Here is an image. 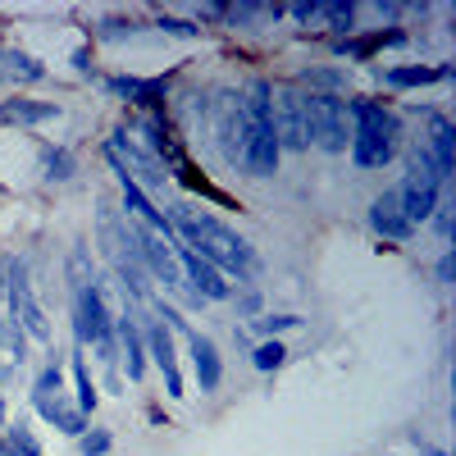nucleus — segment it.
Listing matches in <instances>:
<instances>
[{
	"label": "nucleus",
	"mask_w": 456,
	"mask_h": 456,
	"mask_svg": "<svg viewBox=\"0 0 456 456\" xmlns=\"http://www.w3.org/2000/svg\"><path fill=\"white\" fill-rule=\"evenodd\" d=\"M169 224H174V233L187 242V251H197L201 260H210L219 274H224V270H228V274H251V270H256V251H251L224 219H215L210 210L178 206V210L169 215Z\"/></svg>",
	"instance_id": "nucleus-1"
},
{
	"label": "nucleus",
	"mask_w": 456,
	"mask_h": 456,
	"mask_svg": "<svg viewBox=\"0 0 456 456\" xmlns=\"http://www.w3.org/2000/svg\"><path fill=\"white\" fill-rule=\"evenodd\" d=\"M247 105V142H242V174L247 178H274L279 174V133H274V114H270V83L251 78L242 87Z\"/></svg>",
	"instance_id": "nucleus-2"
},
{
	"label": "nucleus",
	"mask_w": 456,
	"mask_h": 456,
	"mask_svg": "<svg viewBox=\"0 0 456 456\" xmlns=\"http://www.w3.org/2000/svg\"><path fill=\"white\" fill-rule=\"evenodd\" d=\"M347 110H352V160H356V169H384L397 156V137H402L397 114L379 101H365V96L347 101Z\"/></svg>",
	"instance_id": "nucleus-3"
},
{
	"label": "nucleus",
	"mask_w": 456,
	"mask_h": 456,
	"mask_svg": "<svg viewBox=\"0 0 456 456\" xmlns=\"http://www.w3.org/2000/svg\"><path fill=\"white\" fill-rule=\"evenodd\" d=\"M73 333H78L83 347H96L101 352V365L114 370V361H119V342H114V320H110L105 288L101 283L73 292Z\"/></svg>",
	"instance_id": "nucleus-4"
},
{
	"label": "nucleus",
	"mask_w": 456,
	"mask_h": 456,
	"mask_svg": "<svg viewBox=\"0 0 456 456\" xmlns=\"http://www.w3.org/2000/svg\"><path fill=\"white\" fill-rule=\"evenodd\" d=\"M206 137L215 142L219 151V160L228 169H238L242 165V142H247V105H242V92L238 87H228L210 101L206 110Z\"/></svg>",
	"instance_id": "nucleus-5"
},
{
	"label": "nucleus",
	"mask_w": 456,
	"mask_h": 456,
	"mask_svg": "<svg viewBox=\"0 0 456 456\" xmlns=\"http://www.w3.org/2000/svg\"><path fill=\"white\" fill-rule=\"evenodd\" d=\"M311 92L283 78L270 83V114H274V133H279V151H306L311 146V114H306Z\"/></svg>",
	"instance_id": "nucleus-6"
},
{
	"label": "nucleus",
	"mask_w": 456,
	"mask_h": 456,
	"mask_svg": "<svg viewBox=\"0 0 456 456\" xmlns=\"http://www.w3.org/2000/svg\"><path fill=\"white\" fill-rule=\"evenodd\" d=\"M5 297H10V320H14L28 338H37V342H46V347H55L51 320H46L42 306H37V292H32V279H28V265H23L19 256L5 260Z\"/></svg>",
	"instance_id": "nucleus-7"
},
{
	"label": "nucleus",
	"mask_w": 456,
	"mask_h": 456,
	"mask_svg": "<svg viewBox=\"0 0 456 456\" xmlns=\"http://www.w3.org/2000/svg\"><path fill=\"white\" fill-rule=\"evenodd\" d=\"M306 114H311V142H315L320 151L338 156V151L352 146V110H347V101H342V96H333V92H311Z\"/></svg>",
	"instance_id": "nucleus-8"
},
{
	"label": "nucleus",
	"mask_w": 456,
	"mask_h": 456,
	"mask_svg": "<svg viewBox=\"0 0 456 456\" xmlns=\"http://www.w3.org/2000/svg\"><path fill=\"white\" fill-rule=\"evenodd\" d=\"M105 156H110V165H119L137 187H142V192H146V187H151V192H165V187L174 183L169 174H165V165L156 160V156H151V151H142L124 128L119 133H114L110 142H105Z\"/></svg>",
	"instance_id": "nucleus-9"
},
{
	"label": "nucleus",
	"mask_w": 456,
	"mask_h": 456,
	"mask_svg": "<svg viewBox=\"0 0 456 456\" xmlns=\"http://www.w3.org/2000/svg\"><path fill=\"white\" fill-rule=\"evenodd\" d=\"M178 270H183V288H192V301H228L233 297L228 279L215 270L210 260H201L197 251L178 247Z\"/></svg>",
	"instance_id": "nucleus-10"
},
{
	"label": "nucleus",
	"mask_w": 456,
	"mask_h": 456,
	"mask_svg": "<svg viewBox=\"0 0 456 456\" xmlns=\"http://www.w3.org/2000/svg\"><path fill=\"white\" fill-rule=\"evenodd\" d=\"M142 342H146L151 361H156L160 374H165V393H169V397H183V374H178V356H174V329L160 324V320H151V324L142 329Z\"/></svg>",
	"instance_id": "nucleus-11"
},
{
	"label": "nucleus",
	"mask_w": 456,
	"mask_h": 456,
	"mask_svg": "<svg viewBox=\"0 0 456 456\" xmlns=\"http://www.w3.org/2000/svg\"><path fill=\"white\" fill-rule=\"evenodd\" d=\"M32 406H37V415H42L46 425H55L60 434H69V438H83V434H87V415L73 406V402H64V388H55V393H32Z\"/></svg>",
	"instance_id": "nucleus-12"
},
{
	"label": "nucleus",
	"mask_w": 456,
	"mask_h": 456,
	"mask_svg": "<svg viewBox=\"0 0 456 456\" xmlns=\"http://www.w3.org/2000/svg\"><path fill=\"white\" fill-rule=\"evenodd\" d=\"M425 151H429V160L438 165V174L447 178L452 174V165H456V151H452V142H456V128H452V119L447 114H438V110H429L425 114V133L415 137Z\"/></svg>",
	"instance_id": "nucleus-13"
},
{
	"label": "nucleus",
	"mask_w": 456,
	"mask_h": 456,
	"mask_svg": "<svg viewBox=\"0 0 456 456\" xmlns=\"http://www.w3.org/2000/svg\"><path fill=\"white\" fill-rule=\"evenodd\" d=\"M370 228L384 242H406L415 228L406 224V215H402V201H397V187H388L384 197H374V206H370Z\"/></svg>",
	"instance_id": "nucleus-14"
},
{
	"label": "nucleus",
	"mask_w": 456,
	"mask_h": 456,
	"mask_svg": "<svg viewBox=\"0 0 456 456\" xmlns=\"http://www.w3.org/2000/svg\"><path fill=\"white\" fill-rule=\"evenodd\" d=\"M187 352H192V374H197V388L201 393H215L219 379H224V361L215 352V342L206 333H187Z\"/></svg>",
	"instance_id": "nucleus-15"
},
{
	"label": "nucleus",
	"mask_w": 456,
	"mask_h": 456,
	"mask_svg": "<svg viewBox=\"0 0 456 456\" xmlns=\"http://www.w3.org/2000/svg\"><path fill=\"white\" fill-rule=\"evenodd\" d=\"M51 119H60L55 101H28V96L0 101V124H10V128H37V124H51Z\"/></svg>",
	"instance_id": "nucleus-16"
},
{
	"label": "nucleus",
	"mask_w": 456,
	"mask_h": 456,
	"mask_svg": "<svg viewBox=\"0 0 456 456\" xmlns=\"http://www.w3.org/2000/svg\"><path fill=\"white\" fill-rule=\"evenodd\" d=\"M114 342H119V361L128 370V379L137 384V379L146 374V342H142V329L133 315H124L119 324H114Z\"/></svg>",
	"instance_id": "nucleus-17"
},
{
	"label": "nucleus",
	"mask_w": 456,
	"mask_h": 456,
	"mask_svg": "<svg viewBox=\"0 0 456 456\" xmlns=\"http://www.w3.org/2000/svg\"><path fill=\"white\" fill-rule=\"evenodd\" d=\"M0 78L28 87V83H42V78H46V64L32 60V55L19 51V46H0Z\"/></svg>",
	"instance_id": "nucleus-18"
},
{
	"label": "nucleus",
	"mask_w": 456,
	"mask_h": 456,
	"mask_svg": "<svg viewBox=\"0 0 456 456\" xmlns=\"http://www.w3.org/2000/svg\"><path fill=\"white\" fill-rule=\"evenodd\" d=\"M406 42V32L402 28H379L370 37H347V42H338L342 55H352V60H370L374 51H384V46H402Z\"/></svg>",
	"instance_id": "nucleus-19"
},
{
	"label": "nucleus",
	"mask_w": 456,
	"mask_h": 456,
	"mask_svg": "<svg viewBox=\"0 0 456 456\" xmlns=\"http://www.w3.org/2000/svg\"><path fill=\"white\" fill-rule=\"evenodd\" d=\"M452 64H406V69H388L384 83L388 87H425V83H447Z\"/></svg>",
	"instance_id": "nucleus-20"
},
{
	"label": "nucleus",
	"mask_w": 456,
	"mask_h": 456,
	"mask_svg": "<svg viewBox=\"0 0 456 456\" xmlns=\"http://www.w3.org/2000/svg\"><path fill=\"white\" fill-rule=\"evenodd\" d=\"M320 19L338 42H347V37L356 32V5L352 0H329V5H320Z\"/></svg>",
	"instance_id": "nucleus-21"
},
{
	"label": "nucleus",
	"mask_w": 456,
	"mask_h": 456,
	"mask_svg": "<svg viewBox=\"0 0 456 456\" xmlns=\"http://www.w3.org/2000/svg\"><path fill=\"white\" fill-rule=\"evenodd\" d=\"M69 370H73V388H78V411H83V415H87V411H96V384H92L87 356H83V352H73Z\"/></svg>",
	"instance_id": "nucleus-22"
},
{
	"label": "nucleus",
	"mask_w": 456,
	"mask_h": 456,
	"mask_svg": "<svg viewBox=\"0 0 456 456\" xmlns=\"http://www.w3.org/2000/svg\"><path fill=\"white\" fill-rule=\"evenodd\" d=\"M5 456H42V443H37V434L23 420L5 425Z\"/></svg>",
	"instance_id": "nucleus-23"
},
{
	"label": "nucleus",
	"mask_w": 456,
	"mask_h": 456,
	"mask_svg": "<svg viewBox=\"0 0 456 456\" xmlns=\"http://www.w3.org/2000/svg\"><path fill=\"white\" fill-rule=\"evenodd\" d=\"M283 361H288V347H283L279 338H270V342H260V347L251 352V365H256V370H265V374H270V370H279Z\"/></svg>",
	"instance_id": "nucleus-24"
},
{
	"label": "nucleus",
	"mask_w": 456,
	"mask_h": 456,
	"mask_svg": "<svg viewBox=\"0 0 456 456\" xmlns=\"http://www.w3.org/2000/svg\"><path fill=\"white\" fill-rule=\"evenodd\" d=\"M42 165H46V178H73V156L64 146H42Z\"/></svg>",
	"instance_id": "nucleus-25"
},
{
	"label": "nucleus",
	"mask_w": 456,
	"mask_h": 456,
	"mask_svg": "<svg viewBox=\"0 0 456 456\" xmlns=\"http://www.w3.org/2000/svg\"><path fill=\"white\" fill-rule=\"evenodd\" d=\"M347 83V73H338V69H306L301 73V87H342Z\"/></svg>",
	"instance_id": "nucleus-26"
},
{
	"label": "nucleus",
	"mask_w": 456,
	"mask_h": 456,
	"mask_svg": "<svg viewBox=\"0 0 456 456\" xmlns=\"http://www.w3.org/2000/svg\"><path fill=\"white\" fill-rule=\"evenodd\" d=\"M110 447H114L110 429H92V434H83V438H78V452H83V456H105Z\"/></svg>",
	"instance_id": "nucleus-27"
},
{
	"label": "nucleus",
	"mask_w": 456,
	"mask_h": 456,
	"mask_svg": "<svg viewBox=\"0 0 456 456\" xmlns=\"http://www.w3.org/2000/svg\"><path fill=\"white\" fill-rule=\"evenodd\" d=\"M55 388H64V370H60V361H51L42 374L32 379V393H55Z\"/></svg>",
	"instance_id": "nucleus-28"
},
{
	"label": "nucleus",
	"mask_w": 456,
	"mask_h": 456,
	"mask_svg": "<svg viewBox=\"0 0 456 456\" xmlns=\"http://www.w3.org/2000/svg\"><path fill=\"white\" fill-rule=\"evenodd\" d=\"M452 210H456V201H452V197H438V206H434V215H429V219H434V228H438V238H443V242L452 238Z\"/></svg>",
	"instance_id": "nucleus-29"
},
{
	"label": "nucleus",
	"mask_w": 456,
	"mask_h": 456,
	"mask_svg": "<svg viewBox=\"0 0 456 456\" xmlns=\"http://www.w3.org/2000/svg\"><path fill=\"white\" fill-rule=\"evenodd\" d=\"M297 324H301L297 315H260V320H256V329L270 333V338H274V333H288V329H297Z\"/></svg>",
	"instance_id": "nucleus-30"
},
{
	"label": "nucleus",
	"mask_w": 456,
	"mask_h": 456,
	"mask_svg": "<svg viewBox=\"0 0 456 456\" xmlns=\"http://www.w3.org/2000/svg\"><path fill=\"white\" fill-rule=\"evenodd\" d=\"M133 28H137L133 19H105L96 37H105V42H119V37H133Z\"/></svg>",
	"instance_id": "nucleus-31"
},
{
	"label": "nucleus",
	"mask_w": 456,
	"mask_h": 456,
	"mask_svg": "<svg viewBox=\"0 0 456 456\" xmlns=\"http://www.w3.org/2000/svg\"><path fill=\"white\" fill-rule=\"evenodd\" d=\"M160 28H165V32H174V37H201V28H197V23L174 19V14H160Z\"/></svg>",
	"instance_id": "nucleus-32"
},
{
	"label": "nucleus",
	"mask_w": 456,
	"mask_h": 456,
	"mask_svg": "<svg viewBox=\"0 0 456 456\" xmlns=\"http://www.w3.org/2000/svg\"><path fill=\"white\" fill-rule=\"evenodd\" d=\"M288 14H292L297 23H311V19H320V5H306V0H301V5H292Z\"/></svg>",
	"instance_id": "nucleus-33"
},
{
	"label": "nucleus",
	"mask_w": 456,
	"mask_h": 456,
	"mask_svg": "<svg viewBox=\"0 0 456 456\" xmlns=\"http://www.w3.org/2000/svg\"><path fill=\"white\" fill-rule=\"evenodd\" d=\"M438 283H443V288L452 283V251H443V260H438Z\"/></svg>",
	"instance_id": "nucleus-34"
},
{
	"label": "nucleus",
	"mask_w": 456,
	"mask_h": 456,
	"mask_svg": "<svg viewBox=\"0 0 456 456\" xmlns=\"http://www.w3.org/2000/svg\"><path fill=\"white\" fill-rule=\"evenodd\" d=\"M0 324H5V260H0Z\"/></svg>",
	"instance_id": "nucleus-35"
},
{
	"label": "nucleus",
	"mask_w": 456,
	"mask_h": 456,
	"mask_svg": "<svg viewBox=\"0 0 456 456\" xmlns=\"http://www.w3.org/2000/svg\"><path fill=\"white\" fill-rule=\"evenodd\" d=\"M415 443H420V438H415ZM420 456H447V452H438V447H425V443H420Z\"/></svg>",
	"instance_id": "nucleus-36"
},
{
	"label": "nucleus",
	"mask_w": 456,
	"mask_h": 456,
	"mask_svg": "<svg viewBox=\"0 0 456 456\" xmlns=\"http://www.w3.org/2000/svg\"><path fill=\"white\" fill-rule=\"evenodd\" d=\"M0 425H5V397H0Z\"/></svg>",
	"instance_id": "nucleus-37"
}]
</instances>
